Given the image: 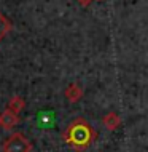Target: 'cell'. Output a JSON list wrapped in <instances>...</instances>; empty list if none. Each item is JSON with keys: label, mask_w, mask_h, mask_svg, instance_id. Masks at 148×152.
<instances>
[{"label": "cell", "mask_w": 148, "mask_h": 152, "mask_svg": "<svg viewBox=\"0 0 148 152\" xmlns=\"http://www.w3.org/2000/svg\"><path fill=\"white\" fill-rule=\"evenodd\" d=\"M62 138L75 151L83 152L97 139V131L86 118L78 117L72 120L67 125V128L62 131Z\"/></svg>", "instance_id": "1"}, {"label": "cell", "mask_w": 148, "mask_h": 152, "mask_svg": "<svg viewBox=\"0 0 148 152\" xmlns=\"http://www.w3.org/2000/svg\"><path fill=\"white\" fill-rule=\"evenodd\" d=\"M3 152H32V142L22 133H13L2 144Z\"/></svg>", "instance_id": "2"}, {"label": "cell", "mask_w": 148, "mask_h": 152, "mask_svg": "<svg viewBox=\"0 0 148 152\" xmlns=\"http://www.w3.org/2000/svg\"><path fill=\"white\" fill-rule=\"evenodd\" d=\"M19 122L18 114L13 112L11 109H5L2 114H0V128L2 130H13Z\"/></svg>", "instance_id": "3"}, {"label": "cell", "mask_w": 148, "mask_h": 152, "mask_svg": "<svg viewBox=\"0 0 148 152\" xmlns=\"http://www.w3.org/2000/svg\"><path fill=\"white\" fill-rule=\"evenodd\" d=\"M64 94H65V99L70 101V102H78L83 98V90L78 83H70L67 85V88L64 90Z\"/></svg>", "instance_id": "4"}, {"label": "cell", "mask_w": 148, "mask_h": 152, "mask_svg": "<svg viewBox=\"0 0 148 152\" xmlns=\"http://www.w3.org/2000/svg\"><path fill=\"white\" fill-rule=\"evenodd\" d=\"M102 123H104V126L107 130L115 131V130L120 128L121 118H120V115H118L116 112H108L107 115H104V118H102Z\"/></svg>", "instance_id": "5"}, {"label": "cell", "mask_w": 148, "mask_h": 152, "mask_svg": "<svg viewBox=\"0 0 148 152\" xmlns=\"http://www.w3.org/2000/svg\"><path fill=\"white\" fill-rule=\"evenodd\" d=\"M6 107L11 109V110H13V112H16V114H19L24 107H26V99H24L22 96H19V94H16V96H13L10 101H8Z\"/></svg>", "instance_id": "6"}, {"label": "cell", "mask_w": 148, "mask_h": 152, "mask_svg": "<svg viewBox=\"0 0 148 152\" xmlns=\"http://www.w3.org/2000/svg\"><path fill=\"white\" fill-rule=\"evenodd\" d=\"M13 29V23L10 21V19L6 18L5 15L0 11V42H2L3 39L6 37V34Z\"/></svg>", "instance_id": "7"}, {"label": "cell", "mask_w": 148, "mask_h": 152, "mask_svg": "<svg viewBox=\"0 0 148 152\" xmlns=\"http://www.w3.org/2000/svg\"><path fill=\"white\" fill-rule=\"evenodd\" d=\"M92 2H96V0H78V3H80V7H89V5H91V3ZM97 2H99V0H97Z\"/></svg>", "instance_id": "8"}]
</instances>
